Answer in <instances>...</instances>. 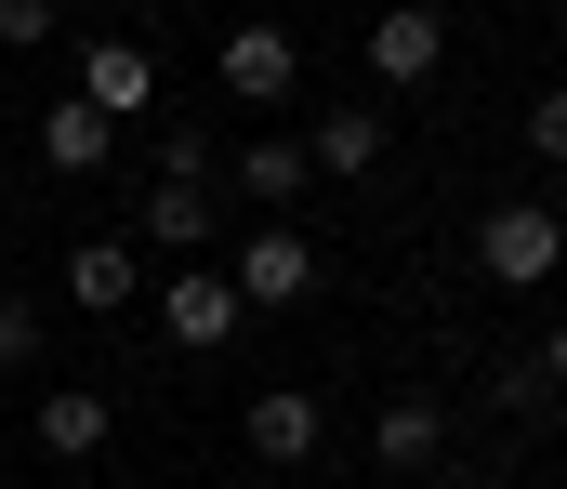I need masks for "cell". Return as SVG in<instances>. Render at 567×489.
<instances>
[{
	"instance_id": "cell-11",
	"label": "cell",
	"mask_w": 567,
	"mask_h": 489,
	"mask_svg": "<svg viewBox=\"0 0 567 489\" xmlns=\"http://www.w3.org/2000/svg\"><path fill=\"white\" fill-rule=\"evenodd\" d=\"M303 160L330 172V185H370V172H383V106H317Z\"/></svg>"
},
{
	"instance_id": "cell-9",
	"label": "cell",
	"mask_w": 567,
	"mask_h": 489,
	"mask_svg": "<svg viewBox=\"0 0 567 489\" xmlns=\"http://www.w3.org/2000/svg\"><path fill=\"white\" fill-rule=\"evenodd\" d=\"M80 93H93L106 120H133V106H158V53H145V40H106V27H93V40H80Z\"/></svg>"
},
{
	"instance_id": "cell-6",
	"label": "cell",
	"mask_w": 567,
	"mask_h": 489,
	"mask_svg": "<svg viewBox=\"0 0 567 489\" xmlns=\"http://www.w3.org/2000/svg\"><path fill=\"white\" fill-rule=\"evenodd\" d=\"M238 437H251V477H303V463H317V437H330V410H317L303 384H265V397L238 410Z\"/></svg>"
},
{
	"instance_id": "cell-3",
	"label": "cell",
	"mask_w": 567,
	"mask_h": 489,
	"mask_svg": "<svg viewBox=\"0 0 567 489\" xmlns=\"http://www.w3.org/2000/svg\"><path fill=\"white\" fill-rule=\"evenodd\" d=\"M212 80H225V106H290V93H303V40L251 13V27H225V53H212Z\"/></svg>"
},
{
	"instance_id": "cell-7",
	"label": "cell",
	"mask_w": 567,
	"mask_h": 489,
	"mask_svg": "<svg viewBox=\"0 0 567 489\" xmlns=\"http://www.w3.org/2000/svg\"><path fill=\"white\" fill-rule=\"evenodd\" d=\"M66 305H80V318H133V305H145V252L120 238V225L66 252Z\"/></svg>"
},
{
	"instance_id": "cell-2",
	"label": "cell",
	"mask_w": 567,
	"mask_h": 489,
	"mask_svg": "<svg viewBox=\"0 0 567 489\" xmlns=\"http://www.w3.org/2000/svg\"><path fill=\"white\" fill-rule=\"evenodd\" d=\"M145 318L172 330V344H185V357H225V344H238V330H251V305H238V278H225V265H172V278H158V305H145Z\"/></svg>"
},
{
	"instance_id": "cell-5",
	"label": "cell",
	"mask_w": 567,
	"mask_h": 489,
	"mask_svg": "<svg viewBox=\"0 0 567 489\" xmlns=\"http://www.w3.org/2000/svg\"><path fill=\"white\" fill-rule=\"evenodd\" d=\"M225 278H238V305H251V318H278V305H303V292H317V238H303V225H251Z\"/></svg>"
},
{
	"instance_id": "cell-14",
	"label": "cell",
	"mask_w": 567,
	"mask_h": 489,
	"mask_svg": "<svg viewBox=\"0 0 567 489\" xmlns=\"http://www.w3.org/2000/svg\"><path fill=\"white\" fill-rule=\"evenodd\" d=\"M303 185H317V160H303L290 133H265V146H238V198H265V212H290Z\"/></svg>"
},
{
	"instance_id": "cell-16",
	"label": "cell",
	"mask_w": 567,
	"mask_h": 489,
	"mask_svg": "<svg viewBox=\"0 0 567 489\" xmlns=\"http://www.w3.org/2000/svg\"><path fill=\"white\" fill-rule=\"evenodd\" d=\"M528 160L567 172V93H528Z\"/></svg>"
},
{
	"instance_id": "cell-22",
	"label": "cell",
	"mask_w": 567,
	"mask_h": 489,
	"mask_svg": "<svg viewBox=\"0 0 567 489\" xmlns=\"http://www.w3.org/2000/svg\"><path fill=\"white\" fill-rule=\"evenodd\" d=\"M251 489H290V477H251Z\"/></svg>"
},
{
	"instance_id": "cell-10",
	"label": "cell",
	"mask_w": 567,
	"mask_h": 489,
	"mask_svg": "<svg viewBox=\"0 0 567 489\" xmlns=\"http://www.w3.org/2000/svg\"><path fill=\"white\" fill-rule=\"evenodd\" d=\"M27 437H40V450H53V463H93V450H106V437H120V410H106V397H93V384H53V397H40V410H27Z\"/></svg>"
},
{
	"instance_id": "cell-8",
	"label": "cell",
	"mask_w": 567,
	"mask_h": 489,
	"mask_svg": "<svg viewBox=\"0 0 567 489\" xmlns=\"http://www.w3.org/2000/svg\"><path fill=\"white\" fill-rule=\"evenodd\" d=\"M133 252H172V265H198L212 252V185H185V172H158L133 212Z\"/></svg>"
},
{
	"instance_id": "cell-18",
	"label": "cell",
	"mask_w": 567,
	"mask_h": 489,
	"mask_svg": "<svg viewBox=\"0 0 567 489\" xmlns=\"http://www.w3.org/2000/svg\"><path fill=\"white\" fill-rule=\"evenodd\" d=\"M53 40V0H0V53H40Z\"/></svg>"
},
{
	"instance_id": "cell-15",
	"label": "cell",
	"mask_w": 567,
	"mask_h": 489,
	"mask_svg": "<svg viewBox=\"0 0 567 489\" xmlns=\"http://www.w3.org/2000/svg\"><path fill=\"white\" fill-rule=\"evenodd\" d=\"M40 344H53V318L27 292H0V370H40Z\"/></svg>"
},
{
	"instance_id": "cell-12",
	"label": "cell",
	"mask_w": 567,
	"mask_h": 489,
	"mask_svg": "<svg viewBox=\"0 0 567 489\" xmlns=\"http://www.w3.org/2000/svg\"><path fill=\"white\" fill-rule=\"evenodd\" d=\"M435 450H449V410H435V397H383V410H370V463H383V477H423Z\"/></svg>"
},
{
	"instance_id": "cell-1",
	"label": "cell",
	"mask_w": 567,
	"mask_h": 489,
	"mask_svg": "<svg viewBox=\"0 0 567 489\" xmlns=\"http://www.w3.org/2000/svg\"><path fill=\"white\" fill-rule=\"evenodd\" d=\"M475 265L502 278V292H542L567 265V212H542V198H502V212H475Z\"/></svg>"
},
{
	"instance_id": "cell-20",
	"label": "cell",
	"mask_w": 567,
	"mask_h": 489,
	"mask_svg": "<svg viewBox=\"0 0 567 489\" xmlns=\"http://www.w3.org/2000/svg\"><path fill=\"white\" fill-rule=\"evenodd\" d=\"M542 384H555V397H567V318L542 330Z\"/></svg>"
},
{
	"instance_id": "cell-21",
	"label": "cell",
	"mask_w": 567,
	"mask_h": 489,
	"mask_svg": "<svg viewBox=\"0 0 567 489\" xmlns=\"http://www.w3.org/2000/svg\"><path fill=\"white\" fill-rule=\"evenodd\" d=\"M475 489H515V477H475Z\"/></svg>"
},
{
	"instance_id": "cell-4",
	"label": "cell",
	"mask_w": 567,
	"mask_h": 489,
	"mask_svg": "<svg viewBox=\"0 0 567 489\" xmlns=\"http://www.w3.org/2000/svg\"><path fill=\"white\" fill-rule=\"evenodd\" d=\"M435 67H449V13H435V0H383V13H370V80H383V93H423Z\"/></svg>"
},
{
	"instance_id": "cell-13",
	"label": "cell",
	"mask_w": 567,
	"mask_h": 489,
	"mask_svg": "<svg viewBox=\"0 0 567 489\" xmlns=\"http://www.w3.org/2000/svg\"><path fill=\"white\" fill-rule=\"evenodd\" d=\"M106 146H120V120H106L93 93H66V106H40V160H53V172H106Z\"/></svg>"
},
{
	"instance_id": "cell-19",
	"label": "cell",
	"mask_w": 567,
	"mask_h": 489,
	"mask_svg": "<svg viewBox=\"0 0 567 489\" xmlns=\"http://www.w3.org/2000/svg\"><path fill=\"white\" fill-rule=\"evenodd\" d=\"M158 172H185V185H212V133H185V120H172V133H158Z\"/></svg>"
},
{
	"instance_id": "cell-17",
	"label": "cell",
	"mask_w": 567,
	"mask_h": 489,
	"mask_svg": "<svg viewBox=\"0 0 567 489\" xmlns=\"http://www.w3.org/2000/svg\"><path fill=\"white\" fill-rule=\"evenodd\" d=\"M488 397H502V410H528V424H542V410H555V384H542V357H515V370H502V384H488Z\"/></svg>"
}]
</instances>
